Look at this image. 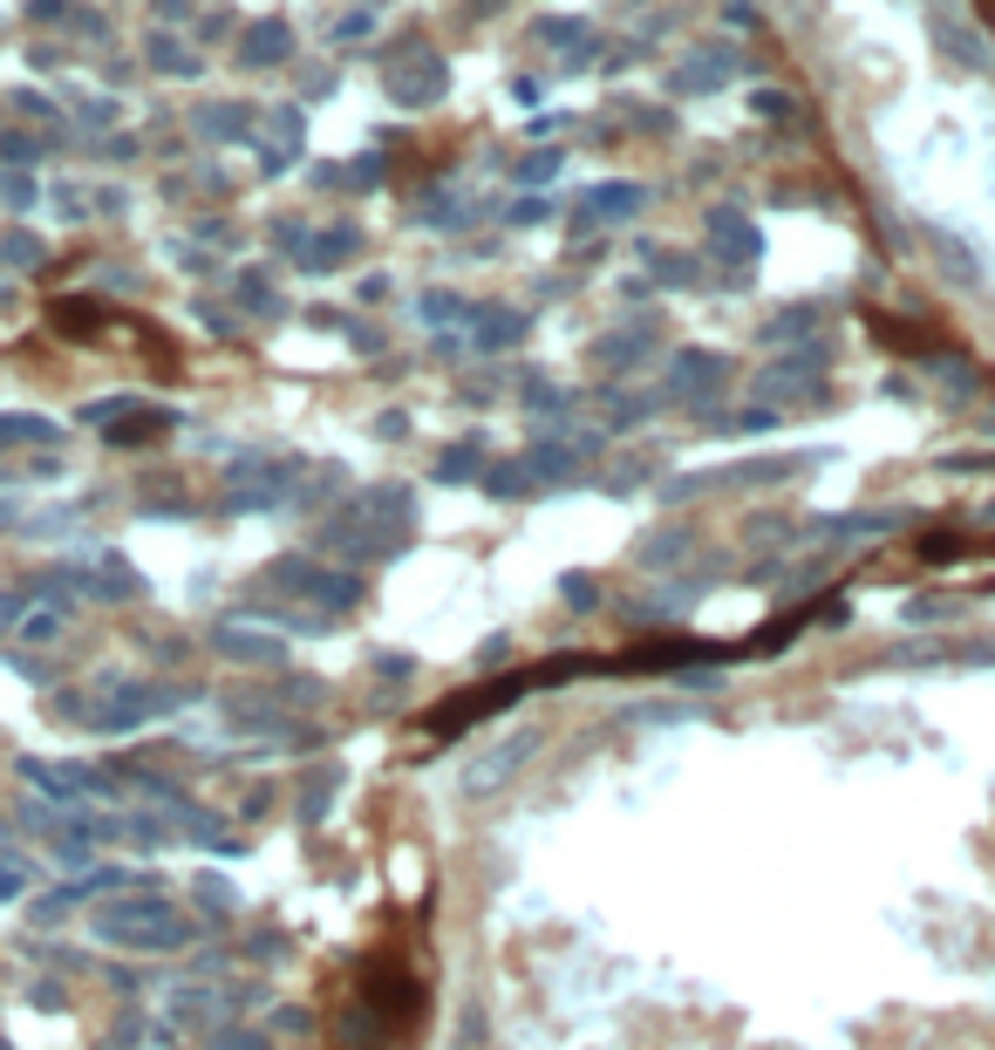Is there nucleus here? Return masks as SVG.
I'll use <instances>...</instances> for the list:
<instances>
[{
	"instance_id": "4",
	"label": "nucleus",
	"mask_w": 995,
	"mask_h": 1050,
	"mask_svg": "<svg viewBox=\"0 0 995 1050\" xmlns=\"http://www.w3.org/2000/svg\"><path fill=\"white\" fill-rule=\"evenodd\" d=\"M709 252L717 260H736V267H757V252H763V233H757V219L744 212V205H717L709 212Z\"/></svg>"
},
{
	"instance_id": "14",
	"label": "nucleus",
	"mask_w": 995,
	"mask_h": 1050,
	"mask_svg": "<svg viewBox=\"0 0 995 1050\" xmlns=\"http://www.w3.org/2000/svg\"><path fill=\"white\" fill-rule=\"evenodd\" d=\"M757 116H771V123L784 116V123H791V96H778V89H757Z\"/></svg>"
},
{
	"instance_id": "6",
	"label": "nucleus",
	"mask_w": 995,
	"mask_h": 1050,
	"mask_svg": "<svg viewBox=\"0 0 995 1050\" xmlns=\"http://www.w3.org/2000/svg\"><path fill=\"white\" fill-rule=\"evenodd\" d=\"M934 41H941V55H955L961 69H988V48L975 41V28H968V21L934 14Z\"/></svg>"
},
{
	"instance_id": "7",
	"label": "nucleus",
	"mask_w": 995,
	"mask_h": 1050,
	"mask_svg": "<svg viewBox=\"0 0 995 1050\" xmlns=\"http://www.w3.org/2000/svg\"><path fill=\"white\" fill-rule=\"evenodd\" d=\"M717 355H702V348H682L675 355V390H709V382H717Z\"/></svg>"
},
{
	"instance_id": "1",
	"label": "nucleus",
	"mask_w": 995,
	"mask_h": 1050,
	"mask_svg": "<svg viewBox=\"0 0 995 1050\" xmlns=\"http://www.w3.org/2000/svg\"><path fill=\"white\" fill-rule=\"evenodd\" d=\"M450 89V62L423 41H402V55H389V102L396 110H430Z\"/></svg>"
},
{
	"instance_id": "3",
	"label": "nucleus",
	"mask_w": 995,
	"mask_h": 1050,
	"mask_svg": "<svg viewBox=\"0 0 995 1050\" xmlns=\"http://www.w3.org/2000/svg\"><path fill=\"white\" fill-rule=\"evenodd\" d=\"M736 69H744L736 48H696V55H682L669 69V96H717V89H730Z\"/></svg>"
},
{
	"instance_id": "16",
	"label": "nucleus",
	"mask_w": 995,
	"mask_h": 1050,
	"mask_svg": "<svg viewBox=\"0 0 995 1050\" xmlns=\"http://www.w3.org/2000/svg\"><path fill=\"white\" fill-rule=\"evenodd\" d=\"M730 21H736V28H757V8H750V0H730V8H723Z\"/></svg>"
},
{
	"instance_id": "17",
	"label": "nucleus",
	"mask_w": 995,
	"mask_h": 1050,
	"mask_svg": "<svg viewBox=\"0 0 995 1050\" xmlns=\"http://www.w3.org/2000/svg\"><path fill=\"white\" fill-rule=\"evenodd\" d=\"M335 35H341V41H362V35H369V14H348Z\"/></svg>"
},
{
	"instance_id": "12",
	"label": "nucleus",
	"mask_w": 995,
	"mask_h": 1050,
	"mask_svg": "<svg viewBox=\"0 0 995 1050\" xmlns=\"http://www.w3.org/2000/svg\"><path fill=\"white\" fill-rule=\"evenodd\" d=\"M539 219H552V198H546V192H525V198L512 205V225H539Z\"/></svg>"
},
{
	"instance_id": "5",
	"label": "nucleus",
	"mask_w": 995,
	"mask_h": 1050,
	"mask_svg": "<svg viewBox=\"0 0 995 1050\" xmlns=\"http://www.w3.org/2000/svg\"><path fill=\"white\" fill-rule=\"evenodd\" d=\"M48 321H55V335H69V342H89V335H103V328H110V314L96 300H55V307H48Z\"/></svg>"
},
{
	"instance_id": "8",
	"label": "nucleus",
	"mask_w": 995,
	"mask_h": 1050,
	"mask_svg": "<svg viewBox=\"0 0 995 1050\" xmlns=\"http://www.w3.org/2000/svg\"><path fill=\"white\" fill-rule=\"evenodd\" d=\"M519 335H525V314H484V328H477L484 348H505V342H519Z\"/></svg>"
},
{
	"instance_id": "18",
	"label": "nucleus",
	"mask_w": 995,
	"mask_h": 1050,
	"mask_svg": "<svg viewBox=\"0 0 995 1050\" xmlns=\"http://www.w3.org/2000/svg\"><path fill=\"white\" fill-rule=\"evenodd\" d=\"M798 328H811V314H778V321H771V335H798Z\"/></svg>"
},
{
	"instance_id": "11",
	"label": "nucleus",
	"mask_w": 995,
	"mask_h": 1050,
	"mask_svg": "<svg viewBox=\"0 0 995 1050\" xmlns=\"http://www.w3.org/2000/svg\"><path fill=\"white\" fill-rule=\"evenodd\" d=\"M552 171H559V150H532V158H519V185H546Z\"/></svg>"
},
{
	"instance_id": "9",
	"label": "nucleus",
	"mask_w": 995,
	"mask_h": 1050,
	"mask_svg": "<svg viewBox=\"0 0 995 1050\" xmlns=\"http://www.w3.org/2000/svg\"><path fill=\"white\" fill-rule=\"evenodd\" d=\"M287 48H294V35H287V28H260V35L246 41V62H279Z\"/></svg>"
},
{
	"instance_id": "13",
	"label": "nucleus",
	"mask_w": 995,
	"mask_h": 1050,
	"mask_svg": "<svg viewBox=\"0 0 995 1050\" xmlns=\"http://www.w3.org/2000/svg\"><path fill=\"white\" fill-rule=\"evenodd\" d=\"M655 342V328H627V335H614V342H600V355H642Z\"/></svg>"
},
{
	"instance_id": "2",
	"label": "nucleus",
	"mask_w": 995,
	"mask_h": 1050,
	"mask_svg": "<svg viewBox=\"0 0 995 1050\" xmlns=\"http://www.w3.org/2000/svg\"><path fill=\"white\" fill-rule=\"evenodd\" d=\"M642 185L634 177H600V185H586L573 205H567V233H594V225H621L642 212Z\"/></svg>"
},
{
	"instance_id": "10",
	"label": "nucleus",
	"mask_w": 995,
	"mask_h": 1050,
	"mask_svg": "<svg viewBox=\"0 0 995 1050\" xmlns=\"http://www.w3.org/2000/svg\"><path fill=\"white\" fill-rule=\"evenodd\" d=\"M464 307H471V300H457V294H444V287H430V294H423V321H464Z\"/></svg>"
},
{
	"instance_id": "15",
	"label": "nucleus",
	"mask_w": 995,
	"mask_h": 1050,
	"mask_svg": "<svg viewBox=\"0 0 995 1050\" xmlns=\"http://www.w3.org/2000/svg\"><path fill=\"white\" fill-rule=\"evenodd\" d=\"M661 280H696V260H655Z\"/></svg>"
}]
</instances>
